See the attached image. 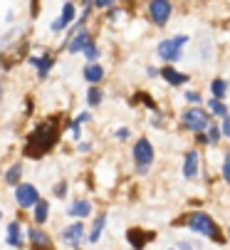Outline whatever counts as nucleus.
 <instances>
[{"label": "nucleus", "instance_id": "bb28decb", "mask_svg": "<svg viewBox=\"0 0 230 250\" xmlns=\"http://www.w3.org/2000/svg\"><path fill=\"white\" fill-rule=\"evenodd\" d=\"M223 176H225V181L230 184V151L225 154V161H223Z\"/></svg>", "mask_w": 230, "mask_h": 250}, {"label": "nucleus", "instance_id": "1a4fd4ad", "mask_svg": "<svg viewBox=\"0 0 230 250\" xmlns=\"http://www.w3.org/2000/svg\"><path fill=\"white\" fill-rule=\"evenodd\" d=\"M198 171H201V159H198V151H188L186 154V161H183V176L188 181L198 178Z\"/></svg>", "mask_w": 230, "mask_h": 250}, {"label": "nucleus", "instance_id": "f3484780", "mask_svg": "<svg viewBox=\"0 0 230 250\" xmlns=\"http://www.w3.org/2000/svg\"><path fill=\"white\" fill-rule=\"evenodd\" d=\"M104 226H106V216L102 213V216H97V218H94V226H92V233L87 235V240H89V243H97V240L102 238V230H104Z\"/></svg>", "mask_w": 230, "mask_h": 250}, {"label": "nucleus", "instance_id": "39448f33", "mask_svg": "<svg viewBox=\"0 0 230 250\" xmlns=\"http://www.w3.org/2000/svg\"><path fill=\"white\" fill-rule=\"evenodd\" d=\"M183 124H186L190 131H203V129L210 124V117H208V112L193 106V109H188V112L183 114Z\"/></svg>", "mask_w": 230, "mask_h": 250}, {"label": "nucleus", "instance_id": "2f4dec72", "mask_svg": "<svg viewBox=\"0 0 230 250\" xmlns=\"http://www.w3.org/2000/svg\"><path fill=\"white\" fill-rule=\"evenodd\" d=\"M89 119H92V117H89L87 112H84V114H80V117H77V122H80V124H82V122H89Z\"/></svg>", "mask_w": 230, "mask_h": 250}, {"label": "nucleus", "instance_id": "dca6fc26", "mask_svg": "<svg viewBox=\"0 0 230 250\" xmlns=\"http://www.w3.org/2000/svg\"><path fill=\"white\" fill-rule=\"evenodd\" d=\"M102 77H104V69H102L99 64H87V67H84V80H87L89 84L102 82Z\"/></svg>", "mask_w": 230, "mask_h": 250}, {"label": "nucleus", "instance_id": "ddd939ff", "mask_svg": "<svg viewBox=\"0 0 230 250\" xmlns=\"http://www.w3.org/2000/svg\"><path fill=\"white\" fill-rule=\"evenodd\" d=\"M52 62H55V60H52V57H47V55H42V57H30V64H35V67H37V75H40V80H45V77H47Z\"/></svg>", "mask_w": 230, "mask_h": 250}, {"label": "nucleus", "instance_id": "473e14b6", "mask_svg": "<svg viewBox=\"0 0 230 250\" xmlns=\"http://www.w3.org/2000/svg\"><path fill=\"white\" fill-rule=\"evenodd\" d=\"M94 8H102L104 10V8H111V3H94Z\"/></svg>", "mask_w": 230, "mask_h": 250}, {"label": "nucleus", "instance_id": "6ab92c4d", "mask_svg": "<svg viewBox=\"0 0 230 250\" xmlns=\"http://www.w3.org/2000/svg\"><path fill=\"white\" fill-rule=\"evenodd\" d=\"M161 75H164L166 82H171V84H183V82H188V77H186L183 72H176V69H171V67H166Z\"/></svg>", "mask_w": 230, "mask_h": 250}, {"label": "nucleus", "instance_id": "9b49d317", "mask_svg": "<svg viewBox=\"0 0 230 250\" xmlns=\"http://www.w3.org/2000/svg\"><path fill=\"white\" fill-rule=\"evenodd\" d=\"M89 45H92V35L87 30H82V32H77L74 38L67 42V50L69 52H80V50H87Z\"/></svg>", "mask_w": 230, "mask_h": 250}, {"label": "nucleus", "instance_id": "423d86ee", "mask_svg": "<svg viewBox=\"0 0 230 250\" xmlns=\"http://www.w3.org/2000/svg\"><path fill=\"white\" fill-rule=\"evenodd\" d=\"M15 201H18V206H22V208H32V206L40 203V193H37V188H35L32 184H20V186L15 188Z\"/></svg>", "mask_w": 230, "mask_h": 250}, {"label": "nucleus", "instance_id": "c85d7f7f", "mask_svg": "<svg viewBox=\"0 0 230 250\" xmlns=\"http://www.w3.org/2000/svg\"><path fill=\"white\" fill-rule=\"evenodd\" d=\"M220 131H223V136H230V117L223 122V126H220Z\"/></svg>", "mask_w": 230, "mask_h": 250}, {"label": "nucleus", "instance_id": "f704fd0d", "mask_svg": "<svg viewBox=\"0 0 230 250\" xmlns=\"http://www.w3.org/2000/svg\"><path fill=\"white\" fill-rule=\"evenodd\" d=\"M0 218H3V216H0Z\"/></svg>", "mask_w": 230, "mask_h": 250}, {"label": "nucleus", "instance_id": "7c9ffc66", "mask_svg": "<svg viewBox=\"0 0 230 250\" xmlns=\"http://www.w3.org/2000/svg\"><path fill=\"white\" fill-rule=\"evenodd\" d=\"M117 139H122V141L129 139V129H119V131H117Z\"/></svg>", "mask_w": 230, "mask_h": 250}, {"label": "nucleus", "instance_id": "cd10ccee", "mask_svg": "<svg viewBox=\"0 0 230 250\" xmlns=\"http://www.w3.org/2000/svg\"><path fill=\"white\" fill-rule=\"evenodd\" d=\"M186 99H188V104H198L201 102V94L198 92H186Z\"/></svg>", "mask_w": 230, "mask_h": 250}, {"label": "nucleus", "instance_id": "4be33fe9", "mask_svg": "<svg viewBox=\"0 0 230 250\" xmlns=\"http://www.w3.org/2000/svg\"><path fill=\"white\" fill-rule=\"evenodd\" d=\"M208 109H210L213 114H218V117H225V119H228V109H225V104H223L220 99H210V102H208Z\"/></svg>", "mask_w": 230, "mask_h": 250}, {"label": "nucleus", "instance_id": "4468645a", "mask_svg": "<svg viewBox=\"0 0 230 250\" xmlns=\"http://www.w3.org/2000/svg\"><path fill=\"white\" fill-rule=\"evenodd\" d=\"M69 216H77V218L92 216V203H89V201H74V203L69 206Z\"/></svg>", "mask_w": 230, "mask_h": 250}, {"label": "nucleus", "instance_id": "72a5a7b5", "mask_svg": "<svg viewBox=\"0 0 230 250\" xmlns=\"http://www.w3.org/2000/svg\"><path fill=\"white\" fill-rule=\"evenodd\" d=\"M0 97H3V89H0Z\"/></svg>", "mask_w": 230, "mask_h": 250}, {"label": "nucleus", "instance_id": "f257e3e1", "mask_svg": "<svg viewBox=\"0 0 230 250\" xmlns=\"http://www.w3.org/2000/svg\"><path fill=\"white\" fill-rule=\"evenodd\" d=\"M57 141V129L52 124H40L35 126L30 139H27V156L30 159H40L42 154H47Z\"/></svg>", "mask_w": 230, "mask_h": 250}, {"label": "nucleus", "instance_id": "f8f14e48", "mask_svg": "<svg viewBox=\"0 0 230 250\" xmlns=\"http://www.w3.org/2000/svg\"><path fill=\"white\" fill-rule=\"evenodd\" d=\"M72 20H74V5H72V3H64L60 20H55V22H52V30H55V32H60V30H62V27H67Z\"/></svg>", "mask_w": 230, "mask_h": 250}, {"label": "nucleus", "instance_id": "aec40b11", "mask_svg": "<svg viewBox=\"0 0 230 250\" xmlns=\"http://www.w3.org/2000/svg\"><path fill=\"white\" fill-rule=\"evenodd\" d=\"M210 89H213V99H223V97H225V92H228V82L218 77V80H213Z\"/></svg>", "mask_w": 230, "mask_h": 250}, {"label": "nucleus", "instance_id": "5701e85b", "mask_svg": "<svg viewBox=\"0 0 230 250\" xmlns=\"http://www.w3.org/2000/svg\"><path fill=\"white\" fill-rule=\"evenodd\" d=\"M20 171H22V168H20V164H15L13 168H8L5 181H8V184H18V181H20ZM18 186H20V184H18Z\"/></svg>", "mask_w": 230, "mask_h": 250}, {"label": "nucleus", "instance_id": "2eb2a0df", "mask_svg": "<svg viewBox=\"0 0 230 250\" xmlns=\"http://www.w3.org/2000/svg\"><path fill=\"white\" fill-rule=\"evenodd\" d=\"M5 243L8 245H13V248H20L22 245V235H20V223H10L8 226V238H5Z\"/></svg>", "mask_w": 230, "mask_h": 250}, {"label": "nucleus", "instance_id": "a878e982", "mask_svg": "<svg viewBox=\"0 0 230 250\" xmlns=\"http://www.w3.org/2000/svg\"><path fill=\"white\" fill-rule=\"evenodd\" d=\"M84 55H87V60H89V64H94V60L99 57V50H97V45L92 42V45H89V47L84 50Z\"/></svg>", "mask_w": 230, "mask_h": 250}, {"label": "nucleus", "instance_id": "f03ea898", "mask_svg": "<svg viewBox=\"0 0 230 250\" xmlns=\"http://www.w3.org/2000/svg\"><path fill=\"white\" fill-rule=\"evenodd\" d=\"M186 226H188L190 230L206 235V238H213L215 243H223V235H220L218 226L213 223V218L208 216V213H190L188 221H186Z\"/></svg>", "mask_w": 230, "mask_h": 250}, {"label": "nucleus", "instance_id": "7ed1b4c3", "mask_svg": "<svg viewBox=\"0 0 230 250\" xmlns=\"http://www.w3.org/2000/svg\"><path fill=\"white\" fill-rule=\"evenodd\" d=\"M186 42H188L186 35H176V38H171V40H164V42L159 45V57L166 60V62H176V60H181V57H183V47H186Z\"/></svg>", "mask_w": 230, "mask_h": 250}, {"label": "nucleus", "instance_id": "412c9836", "mask_svg": "<svg viewBox=\"0 0 230 250\" xmlns=\"http://www.w3.org/2000/svg\"><path fill=\"white\" fill-rule=\"evenodd\" d=\"M47 208H50L47 201H40V203L35 206V221H37V223H45V221H47Z\"/></svg>", "mask_w": 230, "mask_h": 250}, {"label": "nucleus", "instance_id": "a211bd4d", "mask_svg": "<svg viewBox=\"0 0 230 250\" xmlns=\"http://www.w3.org/2000/svg\"><path fill=\"white\" fill-rule=\"evenodd\" d=\"M151 238H153V235L141 233V230H136V228H134V230H129V243H131L136 250H141V248H144V243H146V240H151Z\"/></svg>", "mask_w": 230, "mask_h": 250}, {"label": "nucleus", "instance_id": "b1692460", "mask_svg": "<svg viewBox=\"0 0 230 250\" xmlns=\"http://www.w3.org/2000/svg\"><path fill=\"white\" fill-rule=\"evenodd\" d=\"M220 134H223V131H220L218 126H210V131L206 134V144H210V146H215V144H218V141H220Z\"/></svg>", "mask_w": 230, "mask_h": 250}, {"label": "nucleus", "instance_id": "9d476101", "mask_svg": "<svg viewBox=\"0 0 230 250\" xmlns=\"http://www.w3.org/2000/svg\"><path fill=\"white\" fill-rule=\"evenodd\" d=\"M82 238H84V226H82V223H72L69 228L62 230V240H64L67 245H72V248L80 245Z\"/></svg>", "mask_w": 230, "mask_h": 250}, {"label": "nucleus", "instance_id": "6e6552de", "mask_svg": "<svg viewBox=\"0 0 230 250\" xmlns=\"http://www.w3.org/2000/svg\"><path fill=\"white\" fill-rule=\"evenodd\" d=\"M27 238H30L32 250H52V238L45 230H40V228H32L27 233Z\"/></svg>", "mask_w": 230, "mask_h": 250}, {"label": "nucleus", "instance_id": "393cba45", "mask_svg": "<svg viewBox=\"0 0 230 250\" xmlns=\"http://www.w3.org/2000/svg\"><path fill=\"white\" fill-rule=\"evenodd\" d=\"M102 97H104V94H102V92H99L97 87H92V89L87 92V102H89L92 106H97V104H102Z\"/></svg>", "mask_w": 230, "mask_h": 250}, {"label": "nucleus", "instance_id": "c756f323", "mask_svg": "<svg viewBox=\"0 0 230 250\" xmlns=\"http://www.w3.org/2000/svg\"><path fill=\"white\" fill-rule=\"evenodd\" d=\"M64 191H67V184H60V186L55 188V196H57V198H62V196H64Z\"/></svg>", "mask_w": 230, "mask_h": 250}, {"label": "nucleus", "instance_id": "20e7f679", "mask_svg": "<svg viewBox=\"0 0 230 250\" xmlns=\"http://www.w3.org/2000/svg\"><path fill=\"white\" fill-rule=\"evenodd\" d=\"M134 161L139 164V171L146 173V168L153 161V146H151L148 139H139L136 144H134Z\"/></svg>", "mask_w": 230, "mask_h": 250}, {"label": "nucleus", "instance_id": "0eeeda50", "mask_svg": "<svg viewBox=\"0 0 230 250\" xmlns=\"http://www.w3.org/2000/svg\"><path fill=\"white\" fill-rule=\"evenodd\" d=\"M171 13H173V8H171L168 0H153V3L148 5V15H151V20L156 25H166Z\"/></svg>", "mask_w": 230, "mask_h": 250}]
</instances>
